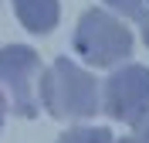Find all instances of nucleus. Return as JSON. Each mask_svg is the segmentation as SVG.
<instances>
[{
  "instance_id": "obj_7",
  "label": "nucleus",
  "mask_w": 149,
  "mask_h": 143,
  "mask_svg": "<svg viewBox=\"0 0 149 143\" xmlns=\"http://www.w3.org/2000/svg\"><path fill=\"white\" fill-rule=\"evenodd\" d=\"M105 4V10H109V14H115V17H139L142 10H146V4L149 0H102Z\"/></svg>"
},
{
  "instance_id": "obj_4",
  "label": "nucleus",
  "mask_w": 149,
  "mask_h": 143,
  "mask_svg": "<svg viewBox=\"0 0 149 143\" xmlns=\"http://www.w3.org/2000/svg\"><path fill=\"white\" fill-rule=\"evenodd\" d=\"M37 75H41V55L27 44H3L0 48V92L7 95L10 113L20 119L37 116Z\"/></svg>"
},
{
  "instance_id": "obj_9",
  "label": "nucleus",
  "mask_w": 149,
  "mask_h": 143,
  "mask_svg": "<svg viewBox=\"0 0 149 143\" xmlns=\"http://www.w3.org/2000/svg\"><path fill=\"white\" fill-rule=\"evenodd\" d=\"M132 136H136V140H139V143H149V116H146V119H142L139 126H136V133H132Z\"/></svg>"
},
{
  "instance_id": "obj_3",
  "label": "nucleus",
  "mask_w": 149,
  "mask_h": 143,
  "mask_svg": "<svg viewBox=\"0 0 149 143\" xmlns=\"http://www.w3.org/2000/svg\"><path fill=\"white\" fill-rule=\"evenodd\" d=\"M102 95V113L112 123L136 126L149 116V68L146 65H115L109 72V78L98 89Z\"/></svg>"
},
{
  "instance_id": "obj_1",
  "label": "nucleus",
  "mask_w": 149,
  "mask_h": 143,
  "mask_svg": "<svg viewBox=\"0 0 149 143\" xmlns=\"http://www.w3.org/2000/svg\"><path fill=\"white\" fill-rule=\"evenodd\" d=\"M98 78L88 68L74 65L71 58H54L37 75V106H44L47 116L65 119V123H85L102 113V95Z\"/></svg>"
},
{
  "instance_id": "obj_10",
  "label": "nucleus",
  "mask_w": 149,
  "mask_h": 143,
  "mask_svg": "<svg viewBox=\"0 0 149 143\" xmlns=\"http://www.w3.org/2000/svg\"><path fill=\"white\" fill-rule=\"evenodd\" d=\"M7 113H10V106H7V95L0 92V130H3V123H7Z\"/></svg>"
},
{
  "instance_id": "obj_8",
  "label": "nucleus",
  "mask_w": 149,
  "mask_h": 143,
  "mask_svg": "<svg viewBox=\"0 0 149 143\" xmlns=\"http://www.w3.org/2000/svg\"><path fill=\"white\" fill-rule=\"evenodd\" d=\"M136 20H139V38H142V44L149 48V4H146V10H142Z\"/></svg>"
},
{
  "instance_id": "obj_2",
  "label": "nucleus",
  "mask_w": 149,
  "mask_h": 143,
  "mask_svg": "<svg viewBox=\"0 0 149 143\" xmlns=\"http://www.w3.org/2000/svg\"><path fill=\"white\" fill-rule=\"evenodd\" d=\"M74 51L81 55L92 68H115L125 65L132 55V27L122 17L109 14L105 7H88L81 10V17L74 24Z\"/></svg>"
},
{
  "instance_id": "obj_5",
  "label": "nucleus",
  "mask_w": 149,
  "mask_h": 143,
  "mask_svg": "<svg viewBox=\"0 0 149 143\" xmlns=\"http://www.w3.org/2000/svg\"><path fill=\"white\" fill-rule=\"evenodd\" d=\"M14 14L31 34H51L61 20V0H14Z\"/></svg>"
},
{
  "instance_id": "obj_6",
  "label": "nucleus",
  "mask_w": 149,
  "mask_h": 143,
  "mask_svg": "<svg viewBox=\"0 0 149 143\" xmlns=\"http://www.w3.org/2000/svg\"><path fill=\"white\" fill-rule=\"evenodd\" d=\"M58 143H115V136L105 126H68Z\"/></svg>"
}]
</instances>
